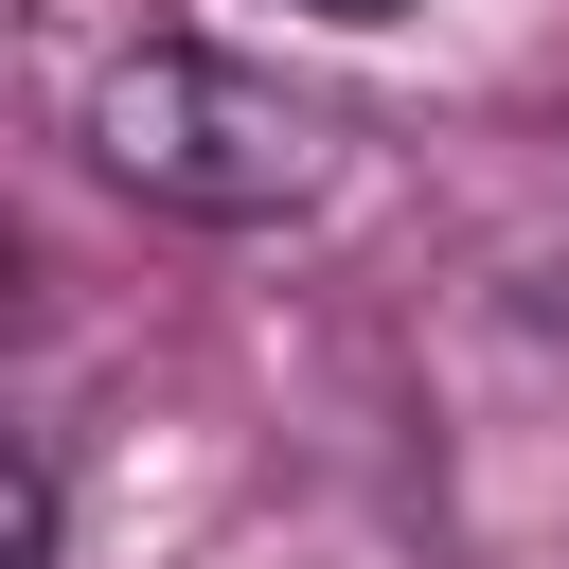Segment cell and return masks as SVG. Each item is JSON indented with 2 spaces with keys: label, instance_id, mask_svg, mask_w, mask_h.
<instances>
[{
  "label": "cell",
  "instance_id": "obj_1",
  "mask_svg": "<svg viewBox=\"0 0 569 569\" xmlns=\"http://www.w3.org/2000/svg\"><path fill=\"white\" fill-rule=\"evenodd\" d=\"M89 178L142 196V213H196V231H267L338 178V107L249 71V53H196V36H142L89 71Z\"/></svg>",
  "mask_w": 569,
  "mask_h": 569
},
{
  "label": "cell",
  "instance_id": "obj_2",
  "mask_svg": "<svg viewBox=\"0 0 569 569\" xmlns=\"http://www.w3.org/2000/svg\"><path fill=\"white\" fill-rule=\"evenodd\" d=\"M53 516H71V498H53V445H18V533H0V569H53Z\"/></svg>",
  "mask_w": 569,
  "mask_h": 569
},
{
  "label": "cell",
  "instance_id": "obj_3",
  "mask_svg": "<svg viewBox=\"0 0 569 569\" xmlns=\"http://www.w3.org/2000/svg\"><path fill=\"white\" fill-rule=\"evenodd\" d=\"M302 18H391V0H302Z\"/></svg>",
  "mask_w": 569,
  "mask_h": 569
}]
</instances>
